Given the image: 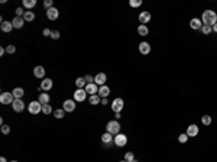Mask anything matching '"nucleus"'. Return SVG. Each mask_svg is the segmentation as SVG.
Masks as SVG:
<instances>
[{
  "mask_svg": "<svg viewBox=\"0 0 217 162\" xmlns=\"http://www.w3.org/2000/svg\"><path fill=\"white\" fill-rule=\"evenodd\" d=\"M213 30H214V32H216V34H217V23L214 25V26H213Z\"/></svg>",
  "mask_w": 217,
  "mask_h": 162,
  "instance_id": "obj_48",
  "label": "nucleus"
},
{
  "mask_svg": "<svg viewBox=\"0 0 217 162\" xmlns=\"http://www.w3.org/2000/svg\"><path fill=\"white\" fill-rule=\"evenodd\" d=\"M114 140V138H113V135H110V133H106L104 135H101V142L104 143V145H108V143H112Z\"/></svg>",
  "mask_w": 217,
  "mask_h": 162,
  "instance_id": "obj_22",
  "label": "nucleus"
},
{
  "mask_svg": "<svg viewBox=\"0 0 217 162\" xmlns=\"http://www.w3.org/2000/svg\"><path fill=\"white\" fill-rule=\"evenodd\" d=\"M54 116H55V119H62L64 116H65V110L64 109H58L54 111Z\"/></svg>",
  "mask_w": 217,
  "mask_h": 162,
  "instance_id": "obj_31",
  "label": "nucleus"
},
{
  "mask_svg": "<svg viewBox=\"0 0 217 162\" xmlns=\"http://www.w3.org/2000/svg\"><path fill=\"white\" fill-rule=\"evenodd\" d=\"M23 19H25V22H32V20H35V13L31 12V10H26L23 14Z\"/></svg>",
  "mask_w": 217,
  "mask_h": 162,
  "instance_id": "obj_28",
  "label": "nucleus"
},
{
  "mask_svg": "<svg viewBox=\"0 0 217 162\" xmlns=\"http://www.w3.org/2000/svg\"><path fill=\"white\" fill-rule=\"evenodd\" d=\"M2 133H3V135H9L10 133V128L7 126V124H3V126H2Z\"/></svg>",
  "mask_w": 217,
  "mask_h": 162,
  "instance_id": "obj_38",
  "label": "nucleus"
},
{
  "mask_svg": "<svg viewBox=\"0 0 217 162\" xmlns=\"http://www.w3.org/2000/svg\"><path fill=\"white\" fill-rule=\"evenodd\" d=\"M211 116H208V115H204L203 117H201V123L204 124V126H210L211 124Z\"/></svg>",
  "mask_w": 217,
  "mask_h": 162,
  "instance_id": "obj_30",
  "label": "nucleus"
},
{
  "mask_svg": "<svg viewBox=\"0 0 217 162\" xmlns=\"http://www.w3.org/2000/svg\"><path fill=\"white\" fill-rule=\"evenodd\" d=\"M6 52H7V54H14V52H16V47H14V45H9V47H6Z\"/></svg>",
  "mask_w": 217,
  "mask_h": 162,
  "instance_id": "obj_37",
  "label": "nucleus"
},
{
  "mask_svg": "<svg viewBox=\"0 0 217 162\" xmlns=\"http://www.w3.org/2000/svg\"><path fill=\"white\" fill-rule=\"evenodd\" d=\"M100 101H101V97H100L99 94L90 95L88 103H90V104H91V106H97V104H100Z\"/></svg>",
  "mask_w": 217,
  "mask_h": 162,
  "instance_id": "obj_23",
  "label": "nucleus"
},
{
  "mask_svg": "<svg viewBox=\"0 0 217 162\" xmlns=\"http://www.w3.org/2000/svg\"><path fill=\"white\" fill-rule=\"evenodd\" d=\"M114 117H116V120H119L120 117H122V115H120V113H116V115H114Z\"/></svg>",
  "mask_w": 217,
  "mask_h": 162,
  "instance_id": "obj_46",
  "label": "nucleus"
},
{
  "mask_svg": "<svg viewBox=\"0 0 217 162\" xmlns=\"http://www.w3.org/2000/svg\"><path fill=\"white\" fill-rule=\"evenodd\" d=\"M139 52L142 55H148V54L151 52V45L148 42H141L139 43Z\"/></svg>",
  "mask_w": 217,
  "mask_h": 162,
  "instance_id": "obj_16",
  "label": "nucleus"
},
{
  "mask_svg": "<svg viewBox=\"0 0 217 162\" xmlns=\"http://www.w3.org/2000/svg\"><path fill=\"white\" fill-rule=\"evenodd\" d=\"M0 162H7V161H6L5 156H2V158H0Z\"/></svg>",
  "mask_w": 217,
  "mask_h": 162,
  "instance_id": "obj_47",
  "label": "nucleus"
},
{
  "mask_svg": "<svg viewBox=\"0 0 217 162\" xmlns=\"http://www.w3.org/2000/svg\"><path fill=\"white\" fill-rule=\"evenodd\" d=\"M58 16H59V10L57 7H51V9L47 10V18L49 20H57Z\"/></svg>",
  "mask_w": 217,
  "mask_h": 162,
  "instance_id": "obj_9",
  "label": "nucleus"
},
{
  "mask_svg": "<svg viewBox=\"0 0 217 162\" xmlns=\"http://www.w3.org/2000/svg\"><path fill=\"white\" fill-rule=\"evenodd\" d=\"M22 5H23L25 9H32V7L36 6V0H23Z\"/></svg>",
  "mask_w": 217,
  "mask_h": 162,
  "instance_id": "obj_27",
  "label": "nucleus"
},
{
  "mask_svg": "<svg viewBox=\"0 0 217 162\" xmlns=\"http://www.w3.org/2000/svg\"><path fill=\"white\" fill-rule=\"evenodd\" d=\"M198 132H200V129H198L197 124H190L188 128H187V132H185V133L188 135V138H195L198 135Z\"/></svg>",
  "mask_w": 217,
  "mask_h": 162,
  "instance_id": "obj_11",
  "label": "nucleus"
},
{
  "mask_svg": "<svg viewBox=\"0 0 217 162\" xmlns=\"http://www.w3.org/2000/svg\"><path fill=\"white\" fill-rule=\"evenodd\" d=\"M62 109L65 110V111H68V113H70V111H74V110H76V100H65Z\"/></svg>",
  "mask_w": 217,
  "mask_h": 162,
  "instance_id": "obj_14",
  "label": "nucleus"
},
{
  "mask_svg": "<svg viewBox=\"0 0 217 162\" xmlns=\"http://www.w3.org/2000/svg\"><path fill=\"white\" fill-rule=\"evenodd\" d=\"M106 130H107V133L116 136V135L120 133V123H119L117 120H110V122L106 124Z\"/></svg>",
  "mask_w": 217,
  "mask_h": 162,
  "instance_id": "obj_2",
  "label": "nucleus"
},
{
  "mask_svg": "<svg viewBox=\"0 0 217 162\" xmlns=\"http://www.w3.org/2000/svg\"><path fill=\"white\" fill-rule=\"evenodd\" d=\"M13 101H14V97L12 93H9V91H5V93L0 94V103H2V104H12Z\"/></svg>",
  "mask_w": 217,
  "mask_h": 162,
  "instance_id": "obj_4",
  "label": "nucleus"
},
{
  "mask_svg": "<svg viewBox=\"0 0 217 162\" xmlns=\"http://www.w3.org/2000/svg\"><path fill=\"white\" fill-rule=\"evenodd\" d=\"M106 81H107V75L104 74V72H99L97 75L94 77V83L97 86H106Z\"/></svg>",
  "mask_w": 217,
  "mask_h": 162,
  "instance_id": "obj_8",
  "label": "nucleus"
},
{
  "mask_svg": "<svg viewBox=\"0 0 217 162\" xmlns=\"http://www.w3.org/2000/svg\"><path fill=\"white\" fill-rule=\"evenodd\" d=\"M49 99H51V97H49V94H47V93H41V94H39V103H41V104H48V103H49Z\"/></svg>",
  "mask_w": 217,
  "mask_h": 162,
  "instance_id": "obj_25",
  "label": "nucleus"
},
{
  "mask_svg": "<svg viewBox=\"0 0 217 162\" xmlns=\"http://www.w3.org/2000/svg\"><path fill=\"white\" fill-rule=\"evenodd\" d=\"M100 103H101V106H106V104H108V100H107V99H101Z\"/></svg>",
  "mask_w": 217,
  "mask_h": 162,
  "instance_id": "obj_44",
  "label": "nucleus"
},
{
  "mask_svg": "<svg viewBox=\"0 0 217 162\" xmlns=\"http://www.w3.org/2000/svg\"><path fill=\"white\" fill-rule=\"evenodd\" d=\"M120 162H128V161H125V159H123V161H120Z\"/></svg>",
  "mask_w": 217,
  "mask_h": 162,
  "instance_id": "obj_49",
  "label": "nucleus"
},
{
  "mask_svg": "<svg viewBox=\"0 0 217 162\" xmlns=\"http://www.w3.org/2000/svg\"><path fill=\"white\" fill-rule=\"evenodd\" d=\"M0 28H2V30H3V32L9 34L10 30L13 29V25H12V22H5V20H3V22H2V26H0Z\"/></svg>",
  "mask_w": 217,
  "mask_h": 162,
  "instance_id": "obj_24",
  "label": "nucleus"
},
{
  "mask_svg": "<svg viewBox=\"0 0 217 162\" xmlns=\"http://www.w3.org/2000/svg\"><path fill=\"white\" fill-rule=\"evenodd\" d=\"M129 5L132 6V7H139V6H142V0H130Z\"/></svg>",
  "mask_w": 217,
  "mask_h": 162,
  "instance_id": "obj_36",
  "label": "nucleus"
},
{
  "mask_svg": "<svg viewBox=\"0 0 217 162\" xmlns=\"http://www.w3.org/2000/svg\"><path fill=\"white\" fill-rule=\"evenodd\" d=\"M42 113H43V115H51V113H52V107L49 104H43L42 106Z\"/></svg>",
  "mask_w": 217,
  "mask_h": 162,
  "instance_id": "obj_34",
  "label": "nucleus"
},
{
  "mask_svg": "<svg viewBox=\"0 0 217 162\" xmlns=\"http://www.w3.org/2000/svg\"><path fill=\"white\" fill-rule=\"evenodd\" d=\"M201 26H203V22H201V19L194 18V19L190 20V28L194 29V30H200V29H201Z\"/></svg>",
  "mask_w": 217,
  "mask_h": 162,
  "instance_id": "obj_15",
  "label": "nucleus"
},
{
  "mask_svg": "<svg viewBox=\"0 0 217 162\" xmlns=\"http://www.w3.org/2000/svg\"><path fill=\"white\" fill-rule=\"evenodd\" d=\"M51 38L52 39H58V38H59V32H58V30H52Z\"/></svg>",
  "mask_w": 217,
  "mask_h": 162,
  "instance_id": "obj_43",
  "label": "nucleus"
},
{
  "mask_svg": "<svg viewBox=\"0 0 217 162\" xmlns=\"http://www.w3.org/2000/svg\"><path fill=\"white\" fill-rule=\"evenodd\" d=\"M25 12H26V10H25L23 7H18V9H16V16H20V18H22L25 14Z\"/></svg>",
  "mask_w": 217,
  "mask_h": 162,
  "instance_id": "obj_40",
  "label": "nucleus"
},
{
  "mask_svg": "<svg viewBox=\"0 0 217 162\" xmlns=\"http://www.w3.org/2000/svg\"><path fill=\"white\" fill-rule=\"evenodd\" d=\"M132 162H137V161H136V159H135V161H132Z\"/></svg>",
  "mask_w": 217,
  "mask_h": 162,
  "instance_id": "obj_50",
  "label": "nucleus"
},
{
  "mask_svg": "<svg viewBox=\"0 0 217 162\" xmlns=\"http://www.w3.org/2000/svg\"><path fill=\"white\" fill-rule=\"evenodd\" d=\"M137 34L141 35V36H148L149 35V28H148L146 25H139L137 26Z\"/></svg>",
  "mask_w": 217,
  "mask_h": 162,
  "instance_id": "obj_21",
  "label": "nucleus"
},
{
  "mask_svg": "<svg viewBox=\"0 0 217 162\" xmlns=\"http://www.w3.org/2000/svg\"><path fill=\"white\" fill-rule=\"evenodd\" d=\"M123 107H125V101H123V99H120V97L114 99L113 103H112V110H113L114 113H120V111L123 110Z\"/></svg>",
  "mask_w": 217,
  "mask_h": 162,
  "instance_id": "obj_5",
  "label": "nucleus"
},
{
  "mask_svg": "<svg viewBox=\"0 0 217 162\" xmlns=\"http://www.w3.org/2000/svg\"><path fill=\"white\" fill-rule=\"evenodd\" d=\"M125 161H128V162L135 161V155H133V152H128V153H126V155H125Z\"/></svg>",
  "mask_w": 217,
  "mask_h": 162,
  "instance_id": "obj_35",
  "label": "nucleus"
},
{
  "mask_svg": "<svg viewBox=\"0 0 217 162\" xmlns=\"http://www.w3.org/2000/svg\"><path fill=\"white\" fill-rule=\"evenodd\" d=\"M12 94H13L14 99H22V95L25 94V91H23V88H20V87H16V88L12 91Z\"/></svg>",
  "mask_w": 217,
  "mask_h": 162,
  "instance_id": "obj_26",
  "label": "nucleus"
},
{
  "mask_svg": "<svg viewBox=\"0 0 217 162\" xmlns=\"http://www.w3.org/2000/svg\"><path fill=\"white\" fill-rule=\"evenodd\" d=\"M51 88H52V80L51 78H43L42 84H41V90L48 91V90H51Z\"/></svg>",
  "mask_w": 217,
  "mask_h": 162,
  "instance_id": "obj_20",
  "label": "nucleus"
},
{
  "mask_svg": "<svg viewBox=\"0 0 217 162\" xmlns=\"http://www.w3.org/2000/svg\"><path fill=\"white\" fill-rule=\"evenodd\" d=\"M97 94H99L101 99H107L108 94H110V87H108V86L99 87V93H97Z\"/></svg>",
  "mask_w": 217,
  "mask_h": 162,
  "instance_id": "obj_17",
  "label": "nucleus"
},
{
  "mask_svg": "<svg viewBox=\"0 0 217 162\" xmlns=\"http://www.w3.org/2000/svg\"><path fill=\"white\" fill-rule=\"evenodd\" d=\"M5 52H6V48H0V55H2V57L5 55Z\"/></svg>",
  "mask_w": 217,
  "mask_h": 162,
  "instance_id": "obj_45",
  "label": "nucleus"
},
{
  "mask_svg": "<svg viewBox=\"0 0 217 162\" xmlns=\"http://www.w3.org/2000/svg\"><path fill=\"white\" fill-rule=\"evenodd\" d=\"M201 22L203 25H207V26H214L217 23V13L213 12V10H204L203 14H201Z\"/></svg>",
  "mask_w": 217,
  "mask_h": 162,
  "instance_id": "obj_1",
  "label": "nucleus"
},
{
  "mask_svg": "<svg viewBox=\"0 0 217 162\" xmlns=\"http://www.w3.org/2000/svg\"><path fill=\"white\" fill-rule=\"evenodd\" d=\"M84 80H85V83H87V84H93V83H94V77H91L88 74V75L84 77Z\"/></svg>",
  "mask_w": 217,
  "mask_h": 162,
  "instance_id": "obj_39",
  "label": "nucleus"
},
{
  "mask_svg": "<svg viewBox=\"0 0 217 162\" xmlns=\"http://www.w3.org/2000/svg\"><path fill=\"white\" fill-rule=\"evenodd\" d=\"M200 30L203 32V35H210L213 32V28H211V26H207V25H203Z\"/></svg>",
  "mask_w": 217,
  "mask_h": 162,
  "instance_id": "obj_32",
  "label": "nucleus"
},
{
  "mask_svg": "<svg viewBox=\"0 0 217 162\" xmlns=\"http://www.w3.org/2000/svg\"><path fill=\"white\" fill-rule=\"evenodd\" d=\"M12 107H13L14 111H23V110H25V103L22 101V99H14V101L12 103Z\"/></svg>",
  "mask_w": 217,
  "mask_h": 162,
  "instance_id": "obj_12",
  "label": "nucleus"
},
{
  "mask_svg": "<svg viewBox=\"0 0 217 162\" xmlns=\"http://www.w3.org/2000/svg\"><path fill=\"white\" fill-rule=\"evenodd\" d=\"M43 7H47V10L51 9L52 7V0H45V2H43Z\"/></svg>",
  "mask_w": 217,
  "mask_h": 162,
  "instance_id": "obj_41",
  "label": "nucleus"
},
{
  "mask_svg": "<svg viewBox=\"0 0 217 162\" xmlns=\"http://www.w3.org/2000/svg\"><path fill=\"white\" fill-rule=\"evenodd\" d=\"M12 25H13L14 29H20L25 25V19L23 18H20V16H16V18L12 20Z\"/></svg>",
  "mask_w": 217,
  "mask_h": 162,
  "instance_id": "obj_18",
  "label": "nucleus"
},
{
  "mask_svg": "<svg viewBox=\"0 0 217 162\" xmlns=\"http://www.w3.org/2000/svg\"><path fill=\"white\" fill-rule=\"evenodd\" d=\"M28 110L31 115H38V113L42 111V104L39 101H31L28 106Z\"/></svg>",
  "mask_w": 217,
  "mask_h": 162,
  "instance_id": "obj_3",
  "label": "nucleus"
},
{
  "mask_svg": "<svg viewBox=\"0 0 217 162\" xmlns=\"http://www.w3.org/2000/svg\"><path fill=\"white\" fill-rule=\"evenodd\" d=\"M76 86H77V88H85L87 83H85L84 77H83V78H77V80H76Z\"/></svg>",
  "mask_w": 217,
  "mask_h": 162,
  "instance_id": "obj_29",
  "label": "nucleus"
},
{
  "mask_svg": "<svg viewBox=\"0 0 217 162\" xmlns=\"http://www.w3.org/2000/svg\"><path fill=\"white\" fill-rule=\"evenodd\" d=\"M152 19V14L151 12H142L141 14H139V22H141V25H146L149 23Z\"/></svg>",
  "mask_w": 217,
  "mask_h": 162,
  "instance_id": "obj_10",
  "label": "nucleus"
},
{
  "mask_svg": "<svg viewBox=\"0 0 217 162\" xmlns=\"http://www.w3.org/2000/svg\"><path fill=\"white\" fill-rule=\"evenodd\" d=\"M114 145L116 146H119V148H122V146H125L126 143H128V136L126 135H123V133H119L114 136Z\"/></svg>",
  "mask_w": 217,
  "mask_h": 162,
  "instance_id": "obj_6",
  "label": "nucleus"
},
{
  "mask_svg": "<svg viewBox=\"0 0 217 162\" xmlns=\"http://www.w3.org/2000/svg\"><path fill=\"white\" fill-rule=\"evenodd\" d=\"M87 99V93L84 88H77V91L74 93V100L76 101H84Z\"/></svg>",
  "mask_w": 217,
  "mask_h": 162,
  "instance_id": "obj_7",
  "label": "nucleus"
},
{
  "mask_svg": "<svg viewBox=\"0 0 217 162\" xmlns=\"http://www.w3.org/2000/svg\"><path fill=\"white\" fill-rule=\"evenodd\" d=\"M84 90H85V93H87V94L94 95V94H97V93H99V86H97L96 83H93V84H87Z\"/></svg>",
  "mask_w": 217,
  "mask_h": 162,
  "instance_id": "obj_13",
  "label": "nucleus"
},
{
  "mask_svg": "<svg viewBox=\"0 0 217 162\" xmlns=\"http://www.w3.org/2000/svg\"><path fill=\"white\" fill-rule=\"evenodd\" d=\"M51 34H52V30L51 29H48V28H45L43 29V32H42L43 36H51Z\"/></svg>",
  "mask_w": 217,
  "mask_h": 162,
  "instance_id": "obj_42",
  "label": "nucleus"
},
{
  "mask_svg": "<svg viewBox=\"0 0 217 162\" xmlns=\"http://www.w3.org/2000/svg\"><path fill=\"white\" fill-rule=\"evenodd\" d=\"M188 135H187V133H181V135H179V136H178V142L179 143H187V142H188Z\"/></svg>",
  "mask_w": 217,
  "mask_h": 162,
  "instance_id": "obj_33",
  "label": "nucleus"
},
{
  "mask_svg": "<svg viewBox=\"0 0 217 162\" xmlns=\"http://www.w3.org/2000/svg\"><path fill=\"white\" fill-rule=\"evenodd\" d=\"M33 75L36 77V78H45V68L38 65V67H35L33 70Z\"/></svg>",
  "mask_w": 217,
  "mask_h": 162,
  "instance_id": "obj_19",
  "label": "nucleus"
},
{
  "mask_svg": "<svg viewBox=\"0 0 217 162\" xmlns=\"http://www.w3.org/2000/svg\"><path fill=\"white\" fill-rule=\"evenodd\" d=\"M10 162H18V161H10Z\"/></svg>",
  "mask_w": 217,
  "mask_h": 162,
  "instance_id": "obj_51",
  "label": "nucleus"
}]
</instances>
